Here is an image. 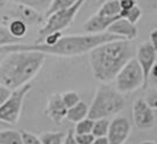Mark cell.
Listing matches in <instances>:
<instances>
[{
  "label": "cell",
  "instance_id": "cell-1",
  "mask_svg": "<svg viewBox=\"0 0 157 144\" xmlns=\"http://www.w3.org/2000/svg\"><path fill=\"white\" fill-rule=\"evenodd\" d=\"M117 39H124V38L113 34L110 32L87 33L81 35H65L54 45H47L44 43H33V44L16 43V44H9L1 46V52L4 54V52L20 51V50H37L55 56H77L90 52L92 49H94L96 46L103 43Z\"/></svg>",
  "mask_w": 157,
  "mask_h": 144
},
{
  "label": "cell",
  "instance_id": "cell-2",
  "mask_svg": "<svg viewBox=\"0 0 157 144\" xmlns=\"http://www.w3.org/2000/svg\"><path fill=\"white\" fill-rule=\"evenodd\" d=\"M135 52L131 40L128 39H117L96 46L90 51V65L93 77L102 83L112 82L134 57Z\"/></svg>",
  "mask_w": 157,
  "mask_h": 144
},
{
  "label": "cell",
  "instance_id": "cell-3",
  "mask_svg": "<svg viewBox=\"0 0 157 144\" xmlns=\"http://www.w3.org/2000/svg\"><path fill=\"white\" fill-rule=\"evenodd\" d=\"M45 55V52L37 50H20L9 52L0 63L1 84L11 89H16L26 83H29L42 68Z\"/></svg>",
  "mask_w": 157,
  "mask_h": 144
},
{
  "label": "cell",
  "instance_id": "cell-4",
  "mask_svg": "<svg viewBox=\"0 0 157 144\" xmlns=\"http://www.w3.org/2000/svg\"><path fill=\"white\" fill-rule=\"evenodd\" d=\"M125 106V100L118 89L103 83L98 87L92 104L90 106L88 117L97 120L103 117H110L119 113Z\"/></svg>",
  "mask_w": 157,
  "mask_h": 144
},
{
  "label": "cell",
  "instance_id": "cell-5",
  "mask_svg": "<svg viewBox=\"0 0 157 144\" xmlns=\"http://www.w3.org/2000/svg\"><path fill=\"white\" fill-rule=\"evenodd\" d=\"M85 1L86 0H77L72 6L66 7V9H61L59 11H55L50 16H48L47 21L43 24V27L39 29L38 38H37V40L34 43H42L43 39L49 33L63 31V29L67 28L69 26H71V23L74 22L77 12L80 11L82 5L85 4Z\"/></svg>",
  "mask_w": 157,
  "mask_h": 144
},
{
  "label": "cell",
  "instance_id": "cell-6",
  "mask_svg": "<svg viewBox=\"0 0 157 144\" xmlns=\"http://www.w3.org/2000/svg\"><path fill=\"white\" fill-rule=\"evenodd\" d=\"M115 87L120 93H130L139 88L146 89L144 70L137 59H131L115 77Z\"/></svg>",
  "mask_w": 157,
  "mask_h": 144
},
{
  "label": "cell",
  "instance_id": "cell-7",
  "mask_svg": "<svg viewBox=\"0 0 157 144\" xmlns=\"http://www.w3.org/2000/svg\"><path fill=\"white\" fill-rule=\"evenodd\" d=\"M32 89V83H26L25 85L13 89L11 96L4 103L0 104V120L9 124H16L20 120L22 105L26 95Z\"/></svg>",
  "mask_w": 157,
  "mask_h": 144
},
{
  "label": "cell",
  "instance_id": "cell-8",
  "mask_svg": "<svg viewBox=\"0 0 157 144\" xmlns=\"http://www.w3.org/2000/svg\"><path fill=\"white\" fill-rule=\"evenodd\" d=\"M132 120H134V124L141 131L151 129L155 127V124H156L155 110L146 103L145 99L140 98L134 101Z\"/></svg>",
  "mask_w": 157,
  "mask_h": 144
},
{
  "label": "cell",
  "instance_id": "cell-9",
  "mask_svg": "<svg viewBox=\"0 0 157 144\" xmlns=\"http://www.w3.org/2000/svg\"><path fill=\"white\" fill-rule=\"evenodd\" d=\"M131 132V123L125 116H117L110 121L108 139L110 144H123L126 142Z\"/></svg>",
  "mask_w": 157,
  "mask_h": 144
},
{
  "label": "cell",
  "instance_id": "cell-10",
  "mask_svg": "<svg viewBox=\"0 0 157 144\" xmlns=\"http://www.w3.org/2000/svg\"><path fill=\"white\" fill-rule=\"evenodd\" d=\"M136 59L139 60L144 70L145 79H146V88H147V82L150 81L151 70L156 65V60H157V50L153 46V44L151 41H145L140 44L136 50Z\"/></svg>",
  "mask_w": 157,
  "mask_h": 144
},
{
  "label": "cell",
  "instance_id": "cell-11",
  "mask_svg": "<svg viewBox=\"0 0 157 144\" xmlns=\"http://www.w3.org/2000/svg\"><path fill=\"white\" fill-rule=\"evenodd\" d=\"M67 107L63 100L61 94L54 93L48 98L47 107H45V115L56 124H60L64 118H66L67 115Z\"/></svg>",
  "mask_w": 157,
  "mask_h": 144
},
{
  "label": "cell",
  "instance_id": "cell-12",
  "mask_svg": "<svg viewBox=\"0 0 157 144\" xmlns=\"http://www.w3.org/2000/svg\"><path fill=\"white\" fill-rule=\"evenodd\" d=\"M7 16V15H5ZM7 17H16V18H21L22 21H25L27 24H40L43 23V20H44V16L42 12L29 7V6H26V5H22V4H15L11 10H10V15Z\"/></svg>",
  "mask_w": 157,
  "mask_h": 144
},
{
  "label": "cell",
  "instance_id": "cell-13",
  "mask_svg": "<svg viewBox=\"0 0 157 144\" xmlns=\"http://www.w3.org/2000/svg\"><path fill=\"white\" fill-rule=\"evenodd\" d=\"M107 32H110L113 34H117L124 39L128 40H134L137 37V27L135 23L130 22L129 20L124 17H119L115 20L108 28Z\"/></svg>",
  "mask_w": 157,
  "mask_h": 144
},
{
  "label": "cell",
  "instance_id": "cell-14",
  "mask_svg": "<svg viewBox=\"0 0 157 144\" xmlns=\"http://www.w3.org/2000/svg\"><path fill=\"white\" fill-rule=\"evenodd\" d=\"M119 17H107L98 15L97 12L91 16L85 23H83V31L86 33H103L107 32L109 26L118 20Z\"/></svg>",
  "mask_w": 157,
  "mask_h": 144
},
{
  "label": "cell",
  "instance_id": "cell-15",
  "mask_svg": "<svg viewBox=\"0 0 157 144\" xmlns=\"http://www.w3.org/2000/svg\"><path fill=\"white\" fill-rule=\"evenodd\" d=\"M88 112H90L88 105H87L85 101H80V103H77L76 105H74L72 107H70V109L67 110L66 118H67L70 122L77 123L78 121H81V120L88 117Z\"/></svg>",
  "mask_w": 157,
  "mask_h": 144
},
{
  "label": "cell",
  "instance_id": "cell-16",
  "mask_svg": "<svg viewBox=\"0 0 157 144\" xmlns=\"http://www.w3.org/2000/svg\"><path fill=\"white\" fill-rule=\"evenodd\" d=\"M4 18L9 20V23H7V27H9V31L10 33L17 38V39H22L26 33H27V23L25 21H22L21 18H16V17H7V16H2Z\"/></svg>",
  "mask_w": 157,
  "mask_h": 144
},
{
  "label": "cell",
  "instance_id": "cell-17",
  "mask_svg": "<svg viewBox=\"0 0 157 144\" xmlns=\"http://www.w3.org/2000/svg\"><path fill=\"white\" fill-rule=\"evenodd\" d=\"M121 10L123 9H121L119 0H107L98 9L97 13L102 16H107V17H120Z\"/></svg>",
  "mask_w": 157,
  "mask_h": 144
},
{
  "label": "cell",
  "instance_id": "cell-18",
  "mask_svg": "<svg viewBox=\"0 0 157 144\" xmlns=\"http://www.w3.org/2000/svg\"><path fill=\"white\" fill-rule=\"evenodd\" d=\"M0 144H23L21 131L2 129L0 132Z\"/></svg>",
  "mask_w": 157,
  "mask_h": 144
},
{
  "label": "cell",
  "instance_id": "cell-19",
  "mask_svg": "<svg viewBox=\"0 0 157 144\" xmlns=\"http://www.w3.org/2000/svg\"><path fill=\"white\" fill-rule=\"evenodd\" d=\"M9 1H11L13 4H22L26 6H29V7L45 15V12L50 7L53 0H9Z\"/></svg>",
  "mask_w": 157,
  "mask_h": 144
},
{
  "label": "cell",
  "instance_id": "cell-20",
  "mask_svg": "<svg viewBox=\"0 0 157 144\" xmlns=\"http://www.w3.org/2000/svg\"><path fill=\"white\" fill-rule=\"evenodd\" d=\"M66 133L63 131L59 132H44L40 134V139L43 144H64Z\"/></svg>",
  "mask_w": 157,
  "mask_h": 144
},
{
  "label": "cell",
  "instance_id": "cell-21",
  "mask_svg": "<svg viewBox=\"0 0 157 144\" xmlns=\"http://www.w3.org/2000/svg\"><path fill=\"white\" fill-rule=\"evenodd\" d=\"M109 126H110V121L108 120V117L97 118V120H94V126H93L92 133L96 137H107Z\"/></svg>",
  "mask_w": 157,
  "mask_h": 144
},
{
  "label": "cell",
  "instance_id": "cell-22",
  "mask_svg": "<svg viewBox=\"0 0 157 144\" xmlns=\"http://www.w3.org/2000/svg\"><path fill=\"white\" fill-rule=\"evenodd\" d=\"M16 43H20V39L15 38L10 33L9 27L6 24L1 23V26H0V45L5 46V45H9V44H16Z\"/></svg>",
  "mask_w": 157,
  "mask_h": 144
},
{
  "label": "cell",
  "instance_id": "cell-23",
  "mask_svg": "<svg viewBox=\"0 0 157 144\" xmlns=\"http://www.w3.org/2000/svg\"><path fill=\"white\" fill-rule=\"evenodd\" d=\"M93 126H94V120L91 117H86L81 121H78L75 126V133L76 134H81V133H92L93 131Z\"/></svg>",
  "mask_w": 157,
  "mask_h": 144
},
{
  "label": "cell",
  "instance_id": "cell-24",
  "mask_svg": "<svg viewBox=\"0 0 157 144\" xmlns=\"http://www.w3.org/2000/svg\"><path fill=\"white\" fill-rule=\"evenodd\" d=\"M76 1H77V0H53L50 7L48 9V11L45 12L44 16L48 17V16H50L52 13H54L55 11H59V10H61V9L70 7V6H72Z\"/></svg>",
  "mask_w": 157,
  "mask_h": 144
},
{
  "label": "cell",
  "instance_id": "cell-25",
  "mask_svg": "<svg viewBox=\"0 0 157 144\" xmlns=\"http://www.w3.org/2000/svg\"><path fill=\"white\" fill-rule=\"evenodd\" d=\"M141 15H142V11H141V9L136 5V6L131 7V9L121 10L120 17H124V18H126V20H129L130 22H132V23L136 24V22L141 18Z\"/></svg>",
  "mask_w": 157,
  "mask_h": 144
},
{
  "label": "cell",
  "instance_id": "cell-26",
  "mask_svg": "<svg viewBox=\"0 0 157 144\" xmlns=\"http://www.w3.org/2000/svg\"><path fill=\"white\" fill-rule=\"evenodd\" d=\"M61 96H63V100H64V103H65V105H66L67 109L72 107L74 105H76L77 103L81 101L80 95L76 92H74V90L64 92V93H61Z\"/></svg>",
  "mask_w": 157,
  "mask_h": 144
},
{
  "label": "cell",
  "instance_id": "cell-27",
  "mask_svg": "<svg viewBox=\"0 0 157 144\" xmlns=\"http://www.w3.org/2000/svg\"><path fill=\"white\" fill-rule=\"evenodd\" d=\"M144 99L153 110H157V88H146V94Z\"/></svg>",
  "mask_w": 157,
  "mask_h": 144
},
{
  "label": "cell",
  "instance_id": "cell-28",
  "mask_svg": "<svg viewBox=\"0 0 157 144\" xmlns=\"http://www.w3.org/2000/svg\"><path fill=\"white\" fill-rule=\"evenodd\" d=\"M21 134H22V142H23V144H43L40 137H37L32 132H28V131L22 129L21 131Z\"/></svg>",
  "mask_w": 157,
  "mask_h": 144
},
{
  "label": "cell",
  "instance_id": "cell-29",
  "mask_svg": "<svg viewBox=\"0 0 157 144\" xmlns=\"http://www.w3.org/2000/svg\"><path fill=\"white\" fill-rule=\"evenodd\" d=\"M75 139L78 144H92L96 139V135L93 133H81V134L75 133Z\"/></svg>",
  "mask_w": 157,
  "mask_h": 144
},
{
  "label": "cell",
  "instance_id": "cell-30",
  "mask_svg": "<svg viewBox=\"0 0 157 144\" xmlns=\"http://www.w3.org/2000/svg\"><path fill=\"white\" fill-rule=\"evenodd\" d=\"M61 38H63L61 31H58V32L49 33V34L43 39V41H42V43H44V44H47V45H54V44H56Z\"/></svg>",
  "mask_w": 157,
  "mask_h": 144
},
{
  "label": "cell",
  "instance_id": "cell-31",
  "mask_svg": "<svg viewBox=\"0 0 157 144\" xmlns=\"http://www.w3.org/2000/svg\"><path fill=\"white\" fill-rule=\"evenodd\" d=\"M12 92H13V89H11V88H9V87L1 84V85H0V104H4V103L11 96Z\"/></svg>",
  "mask_w": 157,
  "mask_h": 144
},
{
  "label": "cell",
  "instance_id": "cell-32",
  "mask_svg": "<svg viewBox=\"0 0 157 144\" xmlns=\"http://www.w3.org/2000/svg\"><path fill=\"white\" fill-rule=\"evenodd\" d=\"M119 2L121 5L123 10H128V9H131L137 5V0H119Z\"/></svg>",
  "mask_w": 157,
  "mask_h": 144
},
{
  "label": "cell",
  "instance_id": "cell-33",
  "mask_svg": "<svg viewBox=\"0 0 157 144\" xmlns=\"http://www.w3.org/2000/svg\"><path fill=\"white\" fill-rule=\"evenodd\" d=\"M64 144H78V143L76 142V139H75V131H69V132L66 133Z\"/></svg>",
  "mask_w": 157,
  "mask_h": 144
},
{
  "label": "cell",
  "instance_id": "cell-34",
  "mask_svg": "<svg viewBox=\"0 0 157 144\" xmlns=\"http://www.w3.org/2000/svg\"><path fill=\"white\" fill-rule=\"evenodd\" d=\"M150 81H151L152 85H153L155 88H157V62H156V65H155V66L152 67V70H151Z\"/></svg>",
  "mask_w": 157,
  "mask_h": 144
},
{
  "label": "cell",
  "instance_id": "cell-35",
  "mask_svg": "<svg viewBox=\"0 0 157 144\" xmlns=\"http://www.w3.org/2000/svg\"><path fill=\"white\" fill-rule=\"evenodd\" d=\"M92 144H110L108 137H96L94 142Z\"/></svg>",
  "mask_w": 157,
  "mask_h": 144
},
{
  "label": "cell",
  "instance_id": "cell-36",
  "mask_svg": "<svg viewBox=\"0 0 157 144\" xmlns=\"http://www.w3.org/2000/svg\"><path fill=\"white\" fill-rule=\"evenodd\" d=\"M140 144H157L156 142H152V140H144V142H141Z\"/></svg>",
  "mask_w": 157,
  "mask_h": 144
},
{
  "label": "cell",
  "instance_id": "cell-37",
  "mask_svg": "<svg viewBox=\"0 0 157 144\" xmlns=\"http://www.w3.org/2000/svg\"><path fill=\"white\" fill-rule=\"evenodd\" d=\"M7 1H9V0H0V5H1V7H4V6L6 5Z\"/></svg>",
  "mask_w": 157,
  "mask_h": 144
},
{
  "label": "cell",
  "instance_id": "cell-38",
  "mask_svg": "<svg viewBox=\"0 0 157 144\" xmlns=\"http://www.w3.org/2000/svg\"><path fill=\"white\" fill-rule=\"evenodd\" d=\"M123 144H125V143H123Z\"/></svg>",
  "mask_w": 157,
  "mask_h": 144
}]
</instances>
